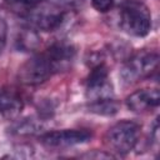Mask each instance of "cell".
I'll use <instances>...</instances> for the list:
<instances>
[{
  "label": "cell",
  "mask_w": 160,
  "mask_h": 160,
  "mask_svg": "<svg viewBox=\"0 0 160 160\" xmlns=\"http://www.w3.org/2000/svg\"><path fill=\"white\" fill-rule=\"evenodd\" d=\"M70 66V56L66 49L55 42L45 51L26 60L18 71V79L28 86H36L48 81L55 72Z\"/></svg>",
  "instance_id": "1"
},
{
  "label": "cell",
  "mask_w": 160,
  "mask_h": 160,
  "mask_svg": "<svg viewBox=\"0 0 160 160\" xmlns=\"http://www.w3.org/2000/svg\"><path fill=\"white\" fill-rule=\"evenodd\" d=\"M119 25L128 35L144 38L151 30V12L144 2L126 0L120 8Z\"/></svg>",
  "instance_id": "2"
},
{
  "label": "cell",
  "mask_w": 160,
  "mask_h": 160,
  "mask_svg": "<svg viewBox=\"0 0 160 160\" xmlns=\"http://www.w3.org/2000/svg\"><path fill=\"white\" fill-rule=\"evenodd\" d=\"M141 126L132 120H120L111 125L105 135V146L116 155H126L138 145Z\"/></svg>",
  "instance_id": "3"
},
{
  "label": "cell",
  "mask_w": 160,
  "mask_h": 160,
  "mask_svg": "<svg viewBox=\"0 0 160 160\" xmlns=\"http://www.w3.org/2000/svg\"><path fill=\"white\" fill-rule=\"evenodd\" d=\"M158 65H159L158 52L141 51L129 58L124 62L120 70V78L125 84L130 85L151 76L154 72H156Z\"/></svg>",
  "instance_id": "4"
},
{
  "label": "cell",
  "mask_w": 160,
  "mask_h": 160,
  "mask_svg": "<svg viewBox=\"0 0 160 160\" xmlns=\"http://www.w3.org/2000/svg\"><path fill=\"white\" fill-rule=\"evenodd\" d=\"M92 132L88 129H64L46 131L39 136L40 142L49 149H65L85 144L91 140Z\"/></svg>",
  "instance_id": "5"
},
{
  "label": "cell",
  "mask_w": 160,
  "mask_h": 160,
  "mask_svg": "<svg viewBox=\"0 0 160 160\" xmlns=\"http://www.w3.org/2000/svg\"><path fill=\"white\" fill-rule=\"evenodd\" d=\"M86 98L90 102L114 98L112 85L109 80V70L104 62H99L91 69L86 79Z\"/></svg>",
  "instance_id": "6"
},
{
  "label": "cell",
  "mask_w": 160,
  "mask_h": 160,
  "mask_svg": "<svg viewBox=\"0 0 160 160\" xmlns=\"http://www.w3.org/2000/svg\"><path fill=\"white\" fill-rule=\"evenodd\" d=\"M160 102V92L156 88H144L131 92L126 99V108L132 112H146L156 109Z\"/></svg>",
  "instance_id": "7"
},
{
  "label": "cell",
  "mask_w": 160,
  "mask_h": 160,
  "mask_svg": "<svg viewBox=\"0 0 160 160\" xmlns=\"http://www.w3.org/2000/svg\"><path fill=\"white\" fill-rule=\"evenodd\" d=\"M30 22L34 28L44 31L58 30L65 20V12L56 8H44L41 10H31Z\"/></svg>",
  "instance_id": "8"
},
{
  "label": "cell",
  "mask_w": 160,
  "mask_h": 160,
  "mask_svg": "<svg viewBox=\"0 0 160 160\" xmlns=\"http://www.w3.org/2000/svg\"><path fill=\"white\" fill-rule=\"evenodd\" d=\"M24 109V100L20 92L11 86L0 88V115L6 119H16Z\"/></svg>",
  "instance_id": "9"
},
{
  "label": "cell",
  "mask_w": 160,
  "mask_h": 160,
  "mask_svg": "<svg viewBox=\"0 0 160 160\" xmlns=\"http://www.w3.org/2000/svg\"><path fill=\"white\" fill-rule=\"evenodd\" d=\"M15 42H16V46H18L19 50H21V51H32L39 46L40 38H39V34L36 32L35 29L26 28V29H22L18 34V38H16Z\"/></svg>",
  "instance_id": "10"
},
{
  "label": "cell",
  "mask_w": 160,
  "mask_h": 160,
  "mask_svg": "<svg viewBox=\"0 0 160 160\" xmlns=\"http://www.w3.org/2000/svg\"><path fill=\"white\" fill-rule=\"evenodd\" d=\"M89 110L91 112H95L98 115H104V116H112L118 112L119 106L114 98L111 99H102V100H96L91 101L89 104Z\"/></svg>",
  "instance_id": "11"
},
{
  "label": "cell",
  "mask_w": 160,
  "mask_h": 160,
  "mask_svg": "<svg viewBox=\"0 0 160 160\" xmlns=\"http://www.w3.org/2000/svg\"><path fill=\"white\" fill-rule=\"evenodd\" d=\"M42 120H34L32 118L30 119H25L24 121H21L20 124H18L15 126V131L19 135H31V134H36L42 129L41 125Z\"/></svg>",
  "instance_id": "12"
},
{
  "label": "cell",
  "mask_w": 160,
  "mask_h": 160,
  "mask_svg": "<svg viewBox=\"0 0 160 160\" xmlns=\"http://www.w3.org/2000/svg\"><path fill=\"white\" fill-rule=\"evenodd\" d=\"M34 154V150L31 146L29 145H18L15 146L11 152H9L8 155H5L4 158H15V159H26V158H31Z\"/></svg>",
  "instance_id": "13"
},
{
  "label": "cell",
  "mask_w": 160,
  "mask_h": 160,
  "mask_svg": "<svg viewBox=\"0 0 160 160\" xmlns=\"http://www.w3.org/2000/svg\"><path fill=\"white\" fill-rule=\"evenodd\" d=\"M115 0H91L92 8L99 12H108L112 9Z\"/></svg>",
  "instance_id": "14"
},
{
  "label": "cell",
  "mask_w": 160,
  "mask_h": 160,
  "mask_svg": "<svg viewBox=\"0 0 160 160\" xmlns=\"http://www.w3.org/2000/svg\"><path fill=\"white\" fill-rule=\"evenodd\" d=\"M8 2L12 4V5H16V6H20V8H24L26 10H34L36 9L38 6L41 5L42 0H8Z\"/></svg>",
  "instance_id": "15"
},
{
  "label": "cell",
  "mask_w": 160,
  "mask_h": 160,
  "mask_svg": "<svg viewBox=\"0 0 160 160\" xmlns=\"http://www.w3.org/2000/svg\"><path fill=\"white\" fill-rule=\"evenodd\" d=\"M8 22L5 16L2 15V12L0 11V52L4 50L5 45H6V40H8Z\"/></svg>",
  "instance_id": "16"
}]
</instances>
